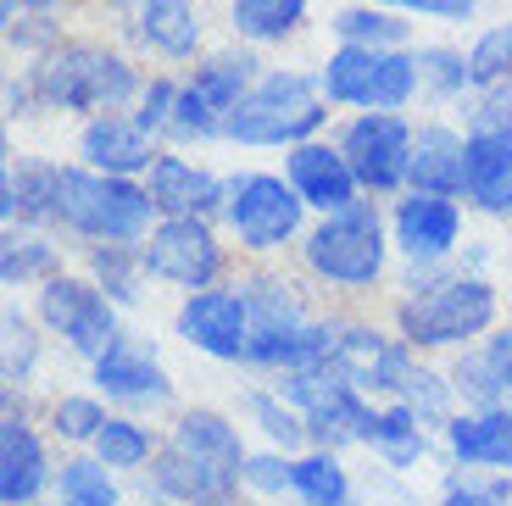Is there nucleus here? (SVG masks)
Masks as SVG:
<instances>
[{
    "instance_id": "obj_28",
    "label": "nucleus",
    "mask_w": 512,
    "mask_h": 506,
    "mask_svg": "<svg viewBox=\"0 0 512 506\" xmlns=\"http://www.w3.org/2000/svg\"><path fill=\"white\" fill-rule=\"evenodd\" d=\"M251 56H212V62L195 73V89H201L206 101L218 106V112H234V106L245 101V84H251Z\"/></svg>"
},
{
    "instance_id": "obj_1",
    "label": "nucleus",
    "mask_w": 512,
    "mask_h": 506,
    "mask_svg": "<svg viewBox=\"0 0 512 506\" xmlns=\"http://www.w3.org/2000/svg\"><path fill=\"white\" fill-rule=\"evenodd\" d=\"M245 473L240 434L218 412H184L173 445L156 462V490L184 506H229Z\"/></svg>"
},
{
    "instance_id": "obj_3",
    "label": "nucleus",
    "mask_w": 512,
    "mask_h": 506,
    "mask_svg": "<svg viewBox=\"0 0 512 506\" xmlns=\"http://www.w3.org/2000/svg\"><path fill=\"white\" fill-rule=\"evenodd\" d=\"M28 84L45 106H62V112H112L134 95V67L95 45H67L45 56Z\"/></svg>"
},
{
    "instance_id": "obj_15",
    "label": "nucleus",
    "mask_w": 512,
    "mask_h": 506,
    "mask_svg": "<svg viewBox=\"0 0 512 506\" xmlns=\"http://www.w3.org/2000/svg\"><path fill=\"white\" fill-rule=\"evenodd\" d=\"M340 334L318 329V323H301V317H284V323H251V345L245 356L262 367H318L334 356Z\"/></svg>"
},
{
    "instance_id": "obj_27",
    "label": "nucleus",
    "mask_w": 512,
    "mask_h": 506,
    "mask_svg": "<svg viewBox=\"0 0 512 506\" xmlns=\"http://www.w3.org/2000/svg\"><path fill=\"white\" fill-rule=\"evenodd\" d=\"M307 17V0H234V28L245 39H284Z\"/></svg>"
},
{
    "instance_id": "obj_26",
    "label": "nucleus",
    "mask_w": 512,
    "mask_h": 506,
    "mask_svg": "<svg viewBox=\"0 0 512 506\" xmlns=\"http://www.w3.org/2000/svg\"><path fill=\"white\" fill-rule=\"evenodd\" d=\"M457 379H462V390H468V395H479V401L507 406V412H512V334L490 340V351L479 356V362L462 367Z\"/></svg>"
},
{
    "instance_id": "obj_24",
    "label": "nucleus",
    "mask_w": 512,
    "mask_h": 506,
    "mask_svg": "<svg viewBox=\"0 0 512 506\" xmlns=\"http://www.w3.org/2000/svg\"><path fill=\"white\" fill-rule=\"evenodd\" d=\"M451 451L462 462H485V468H512V412L490 406L479 418H457L451 423Z\"/></svg>"
},
{
    "instance_id": "obj_44",
    "label": "nucleus",
    "mask_w": 512,
    "mask_h": 506,
    "mask_svg": "<svg viewBox=\"0 0 512 506\" xmlns=\"http://www.w3.org/2000/svg\"><path fill=\"white\" fill-rule=\"evenodd\" d=\"M295 468H284V462H273V456H256V462H245V479L256 484V490H284V479H290Z\"/></svg>"
},
{
    "instance_id": "obj_8",
    "label": "nucleus",
    "mask_w": 512,
    "mask_h": 506,
    "mask_svg": "<svg viewBox=\"0 0 512 506\" xmlns=\"http://www.w3.org/2000/svg\"><path fill=\"white\" fill-rule=\"evenodd\" d=\"M307 262L312 273L334 284H373L384 267V234H379V217L373 206H346L334 212L329 223L307 240Z\"/></svg>"
},
{
    "instance_id": "obj_14",
    "label": "nucleus",
    "mask_w": 512,
    "mask_h": 506,
    "mask_svg": "<svg viewBox=\"0 0 512 506\" xmlns=\"http://www.w3.org/2000/svg\"><path fill=\"white\" fill-rule=\"evenodd\" d=\"M179 334L190 345H201L206 356H223V362H229V356H245V345H251V306L229 290H201V295L184 301Z\"/></svg>"
},
{
    "instance_id": "obj_33",
    "label": "nucleus",
    "mask_w": 512,
    "mask_h": 506,
    "mask_svg": "<svg viewBox=\"0 0 512 506\" xmlns=\"http://www.w3.org/2000/svg\"><path fill=\"white\" fill-rule=\"evenodd\" d=\"M101 445V462L106 468H140L145 456H151V434L140 423H123V418H106V429L95 434Z\"/></svg>"
},
{
    "instance_id": "obj_46",
    "label": "nucleus",
    "mask_w": 512,
    "mask_h": 506,
    "mask_svg": "<svg viewBox=\"0 0 512 506\" xmlns=\"http://www.w3.org/2000/svg\"><path fill=\"white\" fill-rule=\"evenodd\" d=\"M28 6H67V0H28ZM12 12H17V0H6V23H12Z\"/></svg>"
},
{
    "instance_id": "obj_19",
    "label": "nucleus",
    "mask_w": 512,
    "mask_h": 506,
    "mask_svg": "<svg viewBox=\"0 0 512 506\" xmlns=\"http://www.w3.org/2000/svg\"><path fill=\"white\" fill-rule=\"evenodd\" d=\"M84 162L95 167V173H140V167H151V128L145 123H123V117H95L90 128H84Z\"/></svg>"
},
{
    "instance_id": "obj_34",
    "label": "nucleus",
    "mask_w": 512,
    "mask_h": 506,
    "mask_svg": "<svg viewBox=\"0 0 512 506\" xmlns=\"http://www.w3.org/2000/svg\"><path fill=\"white\" fill-rule=\"evenodd\" d=\"M468 67H474L479 84H501V78H512V28H490V34H479V45L468 51Z\"/></svg>"
},
{
    "instance_id": "obj_32",
    "label": "nucleus",
    "mask_w": 512,
    "mask_h": 506,
    "mask_svg": "<svg viewBox=\"0 0 512 506\" xmlns=\"http://www.w3.org/2000/svg\"><path fill=\"white\" fill-rule=\"evenodd\" d=\"M340 39L346 45H401L407 39V23L390 12H373V6H357V12H340Z\"/></svg>"
},
{
    "instance_id": "obj_10",
    "label": "nucleus",
    "mask_w": 512,
    "mask_h": 506,
    "mask_svg": "<svg viewBox=\"0 0 512 506\" xmlns=\"http://www.w3.org/2000/svg\"><path fill=\"white\" fill-rule=\"evenodd\" d=\"M340 151H346L357 184H368V190H396L412 167V128L390 112H368L346 128Z\"/></svg>"
},
{
    "instance_id": "obj_21",
    "label": "nucleus",
    "mask_w": 512,
    "mask_h": 506,
    "mask_svg": "<svg viewBox=\"0 0 512 506\" xmlns=\"http://www.w3.org/2000/svg\"><path fill=\"white\" fill-rule=\"evenodd\" d=\"M151 201H156V212H167V217H201L223 201V190H218L212 173L179 162V156H162V162L151 167Z\"/></svg>"
},
{
    "instance_id": "obj_25",
    "label": "nucleus",
    "mask_w": 512,
    "mask_h": 506,
    "mask_svg": "<svg viewBox=\"0 0 512 506\" xmlns=\"http://www.w3.org/2000/svg\"><path fill=\"white\" fill-rule=\"evenodd\" d=\"M140 39L162 56H190L201 45V23H195L190 0H140Z\"/></svg>"
},
{
    "instance_id": "obj_37",
    "label": "nucleus",
    "mask_w": 512,
    "mask_h": 506,
    "mask_svg": "<svg viewBox=\"0 0 512 506\" xmlns=\"http://www.w3.org/2000/svg\"><path fill=\"white\" fill-rule=\"evenodd\" d=\"M51 267V245H39L34 234H6V256H0V279L6 284H23L34 273Z\"/></svg>"
},
{
    "instance_id": "obj_16",
    "label": "nucleus",
    "mask_w": 512,
    "mask_h": 506,
    "mask_svg": "<svg viewBox=\"0 0 512 506\" xmlns=\"http://www.w3.org/2000/svg\"><path fill=\"white\" fill-rule=\"evenodd\" d=\"M462 190L485 212L512 217V134H468V145H462Z\"/></svg>"
},
{
    "instance_id": "obj_38",
    "label": "nucleus",
    "mask_w": 512,
    "mask_h": 506,
    "mask_svg": "<svg viewBox=\"0 0 512 506\" xmlns=\"http://www.w3.org/2000/svg\"><path fill=\"white\" fill-rule=\"evenodd\" d=\"M251 412L262 418V429H268V440H279V445H301L307 440V423L295 418V412H284L273 395H251Z\"/></svg>"
},
{
    "instance_id": "obj_2",
    "label": "nucleus",
    "mask_w": 512,
    "mask_h": 506,
    "mask_svg": "<svg viewBox=\"0 0 512 506\" xmlns=\"http://www.w3.org/2000/svg\"><path fill=\"white\" fill-rule=\"evenodd\" d=\"M151 212V190H134L117 173H78V167L56 173V217L90 240H140L151 228Z\"/></svg>"
},
{
    "instance_id": "obj_42",
    "label": "nucleus",
    "mask_w": 512,
    "mask_h": 506,
    "mask_svg": "<svg viewBox=\"0 0 512 506\" xmlns=\"http://www.w3.org/2000/svg\"><path fill=\"white\" fill-rule=\"evenodd\" d=\"M446 506H507V490L501 484H457L446 495Z\"/></svg>"
},
{
    "instance_id": "obj_7",
    "label": "nucleus",
    "mask_w": 512,
    "mask_h": 506,
    "mask_svg": "<svg viewBox=\"0 0 512 506\" xmlns=\"http://www.w3.org/2000/svg\"><path fill=\"white\" fill-rule=\"evenodd\" d=\"M329 362L340 367L357 390H390V395H401V401H412L418 412H440V406H446V390H440L435 373L412 367L407 351L384 345L379 334H368V329H346V334H340V345H334Z\"/></svg>"
},
{
    "instance_id": "obj_20",
    "label": "nucleus",
    "mask_w": 512,
    "mask_h": 506,
    "mask_svg": "<svg viewBox=\"0 0 512 506\" xmlns=\"http://www.w3.org/2000/svg\"><path fill=\"white\" fill-rule=\"evenodd\" d=\"M396 240L401 251L412 256V262H429V256L451 251V240H457V206L446 201V195H412V201H401L396 212Z\"/></svg>"
},
{
    "instance_id": "obj_36",
    "label": "nucleus",
    "mask_w": 512,
    "mask_h": 506,
    "mask_svg": "<svg viewBox=\"0 0 512 506\" xmlns=\"http://www.w3.org/2000/svg\"><path fill=\"white\" fill-rule=\"evenodd\" d=\"M418 78L435 89V95H457V89L474 78V67H468V56L440 51V45H435V51H418Z\"/></svg>"
},
{
    "instance_id": "obj_12",
    "label": "nucleus",
    "mask_w": 512,
    "mask_h": 506,
    "mask_svg": "<svg viewBox=\"0 0 512 506\" xmlns=\"http://www.w3.org/2000/svg\"><path fill=\"white\" fill-rule=\"evenodd\" d=\"M140 262L167 284L206 290L212 273H218V240H212V228H206L201 217H173V223H162L151 234V245H145Z\"/></svg>"
},
{
    "instance_id": "obj_23",
    "label": "nucleus",
    "mask_w": 512,
    "mask_h": 506,
    "mask_svg": "<svg viewBox=\"0 0 512 506\" xmlns=\"http://www.w3.org/2000/svg\"><path fill=\"white\" fill-rule=\"evenodd\" d=\"M462 145L451 128H418L412 134V184L429 195H457L462 190Z\"/></svg>"
},
{
    "instance_id": "obj_11",
    "label": "nucleus",
    "mask_w": 512,
    "mask_h": 506,
    "mask_svg": "<svg viewBox=\"0 0 512 506\" xmlns=\"http://www.w3.org/2000/svg\"><path fill=\"white\" fill-rule=\"evenodd\" d=\"M301 190H290L284 178H268L256 173L245 178V184H234V201H229V223L234 234H240L245 245H256V251H273V245H284L301 228Z\"/></svg>"
},
{
    "instance_id": "obj_13",
    "label": "nucleus",
    "mask_w": 512,
    "mask_h": 506,
    "mask_svg": "<svg viewBox=\"0 0 512 506\" xmlns=\"http://www.w3.org/2000/svg\"><path fill=\"white\" fill-rule=\"evenodd\" d=\"M39 312H45V323H51L56 334H67L84 356H101L106 345L117 340V323H112L106 295L90 290V284H78V279H51L45 284V290H39Z\"/></svg>"
},
{
    "instance_id": "obj_6",
    "label": "nucleus",
    "mask_w": 512,
    "mask_h": 506,
    "mask_svg": "<svg viewBox=\"0 0 512 506\" xmlns=\"http://www.w3.org/2000/svg\"><path fill=\"white\" fill-rule=\"evenodd\" d=\"M496 317V295L479 279H440L423 284L407 306H401V334L412 345H457L490 329Z\"/></svg>"
},
{
    "instance_id": "obj_43",
    "label": "nucleus",
    "mask_w": 512,
    "mask_h": 506,
    "mask_svg": "<svg viewBox=\"0 0 512 506\" xmlns=\"http://www.w3.org/2000/svg\"><path fill=\"white\" fill-rule=\"evenodd\" d=\"M173 95H179L173 84H151V95H145V112H140V123H145V128H167V117H173Z\"/></svg>"
},
{
    "instance_id": "obj_5",
    "label": "nucleus",
    "mask_w": 512,
    "mask_h": 506,
    "mask_svg": "<svg viewBox=\"0 0 512 506\" xmlns=\"http://www.w3.org/2000/svg\"><path fill=\"white\" fill-rule=\"evenodd\" d=\"M323 89L329 101L368 106V112H390L407 106L418 89V56L396 51V45H346L323 62Z\"/></svg>"
},
{
    "instance_id": "obj_45",
    "label": "nucleus",
    "mask_w": 512,
    "mask_h": 506,
    "mask_svg": "<svg viewBox=\"0 0 512 506\" xmlns=\"http://www.w3.org/2000/svg\"><path fill=\"white\" fill-rule=\"evenodd\" d=\"M474 134H512V101H485L474 112Z\"/></svg>"
},
{
    "instance_id": "obj_17",
    "label": "nucleus",
    "mask_w": 512,
    "mask_h": 506,
    "mask_svg": "<svg viewBox=\"0 0 512 506\" xmlns=\"http://www.w3.org/2000/svg\"><path fill=\"white\" fill-rule=\"evenodd\" d=\"M290 184L301 190V201L323 206V212H346L357 195V173H351L346 151H329V145H295Z\"/></svg>"
},
{
    "instance_id": "obj_22",
    "label": "nucleus",
    "mask_w": 512,
    "mask_h": 506,
    "mask_svg": "<svg viewBox=\"0 0 512 506\" xmlns=\"http://www.w3.org/2000/svg\"><path fill=\"white\" fill-rule=\"evenodd\" d=\"M45 484V451H39L34 429L17 418L0 423V501L6 506H28Z\"/></svg>"
},
{
    "instance_id": "obj_30",
    "label": "nucleus",
    "mask_w": 512,
    "mask_h": 506,
    "mask_svg": "<svg viewBox=\"0 0 512 506\" xmlns=\"http://www.w3.org/2000/svg\"><path fill=\"white\" fill-rule=\"evenodd\" d=\"M368 445H373L379 456H390L396 468L418 462V456H423V429H418V418H412V406H396L390 418H379V429H373Z\"/></svg>"
},
{
    "instance_id": "obj_41",
    "label": "nucleus",
    "mask_w": 512,
    "mask_h": 506,
    "mask_svg": "<svg viewBox=\"0 0 512 506\" xmlns=\"http://www.w3.org/2000/svg\"><path fill=\"white\" fill-rule=\"evenodd\" d=\"M379 6H401V12L451 17V23H462V17H474V0H379Z\"/></svg>"
},
{
    "instance_id": "obj_18",
    "label": "nucleus",
    "mask_w": 512,
    "mask_h": 506,
    "mask_svg": "<svg viewBox=\"0 0 512 506\" xmlns=\"http://www.w3.org/2000/svg\"><path fill=\"white\" fill-rule=\"evenodd\" d=\"M95 384L117 401H162L167 395V379L156 367L151 345L140 340H112L101 356H95Z\"/></svg>"
},
{
    "instance_id": "obj_29",
    "label": "nucleus",
    "mask_w": 512,
    "mask_h": 506,
    "mask_svg": "<svg viewBox=\"0 0 512 506\" xmlns=\"http://www.w3.org/2000/svg\"><path fill=\"white\" fill-rule=\"evenodd\" d=\"M56 506H117V490L106 479V462H62Z\"/></svg>"
},
{
    "instance_id": "obj_39",
    "label": "nucleus",
    "mask_w": 512,
    "mask_h": 506,
    "mask_svg": "<svg viewBox=\"0 0 512 506\" xmlns=\"http://www.w3.org/2000/svg\"><path fill=\"white\" fill-rule=\"evenodd\" d=\"M56 429H62L67 440H95V434L106 429V412L95 401H62L56 406Z\"/></svg>"
},
{
    "instance_id": "obj_9",
    "label": "nucleus",
    "mask_w": 512,
    "mask_h": 506,
    "mask_svg": "<svg viewBox=\"0 0 512 506\" xmlns=\"http://www.w3.org/2000/svg\"><path fill=\"white\" fill-rule=\"evenodd\" d=\"M290 401L307 412L312 434H318L323 445H351V440H373V429H379V418H373L368 406H362L357 384L340 373V367H301L290 379Z\"/></svg>"
},
{
    "instance_id": "obj_35",
    "label": "nucleus",
    "mask_w": 512,
    "mask_h": 506,
    "mask_svg": "<svg viewBox=\"0 0 512 506\" xmlns=\"http://www.w3.org/2000/svg\"><path fill=\"white\" fill-rule=\"evenodd\" d=\"M167 128H173L179 140H206V134L218 128V106H212L201 89L190 84V89H179V95H173V117H167Z\"/></svg>"
},
{
    "instance_id": "obj_4",
    "label": "nucleus",
    "mask_w": 512,
    "mask_h": 506,
    "mask_svg": "<svg viewBox=\"0 0 512 506\" xmlns=\"http://www.w3.org/2000/svg\"><path fill=\"white\" fill-rule=\"evenodd\" d=\"M323 123V106L301 73H268L262 84L223 117V134L245 145H295Z\"/></svg>"
},
{
    "instance_id": "obj_40",
    "label": "nucleus",
    "mask_w": 512,
    "mask_h": 506,
    "mask_svg": "<svg viewBox=\"0 0 512 506\" xmlns=\"http://www.w3.org/2000/svg\"><path fill=\"white\" fill-rule=\"evenodd\" d=\"M95 273H101L106 284H112V295H123V301H134V279H128V262H123V251L117 245H106V251H95Z\"/></svg>"
},
{
    "instance_id": "obj_31",
    "label": "nucleus",
    "mask_w": 512,
    "mask_h": 506,
    "mask_svg": "<svg viewBox=\"0 0 512 506\" xmlns=\"http://www.w3.org/2000/svg\"><path fill=\"white\" fill-rule=\"evenodd\" d=\"M290 484L307 495L312 506H346V473L334 456H307V462H295Z\"/></svg>"
}]
</instances>
